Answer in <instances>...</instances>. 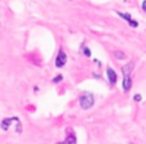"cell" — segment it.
Wrapping results in <instances>:
<instances>
[{
	"instance_id": "obj_1",
	"label": "cell",
	"mask_w": 146,
	"mask_h": 144,
	"mask_svg": "<svg viewBox=\"0 0 146 144\" xmlns=\"http://www.w3.org/2000/svg\"><path fill=\"white\" fill-rule=\"evenodd\" d=\"M79 104H80V108H83V109L92 108L94 104L93 94H92V93H84V94H82L79 98Z\"/></svg>"
},
{
	"instance_id": "obj_2",
	"label": "cell",
	"mask_w": 146,
	"mask_h": 144,
	"mask_svg": "<svg viewBox=\"0 0 146 144\" xmlns=\"http://www.w3.org/2000/svg\"><path fill=\"white\" fill-rule=\"evenodd\" d=\"M116 14H118L120 18H123L124 21L127 22L128 25L131 26L132 28H137L138 27V22L136 21V19H133L132 17H131L129 13H123V12H116Z\"/></svg>"
},
{
	"instance_id": "obj_3",
	"label": "cell",
	"mask_w": 146,
	"mask_h": 144,
	"mask_svg": "<svg viewBox=\"0 0 146 144\" xmlns=\"http://www.w3.org/2000/svg\"><path fill=\"white\" fill-rule=\"evenodd\" d=\"M66 62H67V55H66V53L64 52V49H60L58 50V54H57V57H56V67L57 68H61V67H64L65 64H66Z\"/></svg>"
},
{
	"instance_id": "obj_4",
	"label": "cell",
	"mask_w": 146,
	"mask_h": 144,
	"mask_svg": "<svg viewBox=\"0 0 146 144\" xmlns=\"http://www.w3.org/2000/svg\"><path fill=\"white\" fill-rule=\"evenodd\" d=\"M106 75H108L109 82H110L111 85H115V84H116V80H118L115 71H114L111 67H108V68H106Z\"/></svg>"
},
{
	"instance_id": "obj_5",
	"label": "cell",
	"mask_w": 146,
	"mask_h": 144,
	"mask_svg": "<svg viewBox=\"0 0 146 144\" xmlns=\"http://www.w3.org/2000/svg\"><path fill=\"white\" fill-rule=\"evenodd\" d=\"M133 68H135V63L131 60V62H128L127 64H124L123 67H121V72H123V76H131V74H132Z\"/></svg>"
},
{
	"instance_id": "obj_6",
	"label": "cell",
	"mask_w": 146,
	"mask_h": 144,
	"mask_svg": "<svg viewBox=\"0 0 146 144\" xmlns=\"http://www.w3.org/2000/svg\"><path fill=\"white\" fill-rule=\"evenodd\" d=\"M18 120V117H8V118H4L1 122H0V128L3 129L4 131H7L9 129V126H11V124L13 122V121H17Z\"/></svg>"
},
{
	"instance_id": "obj_7",
	"label": "cell",
	"mask_w": 146,
	"mask_h": 144,
	"mask_svg": "<svg viewBox=\"0 0 146 144\" xmlns=\"http://www.w3.org/2000/svg\"><path fill=\"white\" fill-rule=\"evenodd\" d=\"M121 86H123V90L125 93L129 91L131 87H132V77L131 76H123V84H121Z\"/></svg>"
},
{
	"instance_id": "obj_8",
	"label": "cell",
	"mask_w": 146,
	"mask_h": 144,
	"mask_svg": "<svg viewBox=\"0 0 146 144\" xmlns=\"http://www.w3.org/2000/svg\"><path fill=\"white\" fill-rule=\"evenodd\" d=\"M57 144H76V136H75L74 133H71L67 135V138L65 139L64 141H60V143H57Z\"/></svg>"
},
{
	"instance_id": "obj_9",
	"label": "cell",
	"mask_w": 146,
	"mask_h": 144,
	"mask_svg": "<svg viewBox=\"0 0 146 144\" xmlns=\"http://www.w3.org/2000/svg\"><path fill=\"white\" fill-rule=\"evenodd\" d=\"M80 53H82V54H84L86 57H91V55H92L91 49H89L88 46H86V45H82V46H80Z\"/></svg>"
},
{
	"instance_id": "obj_10",
	"label": "cell",
	"mask_w": 146,
	"mask_h": 144,
	"mask_svg": "<svg viewBox=\"0 0 146 144\" xmlns=\"http://www.w3.org/2000/svg\"><path fill=\"white\" fill-rule=\"evenodd\" d=\"M114 57L116 58V59H124V58H125V54H124V52H114Z\"/></svg>"
},
{
	"instance_id": "obj_11",
	"label": "cell",
	"mask_w": 146,
	"mask_h": 144,
	"mask_svg": "<svg viewBox=\"0 0 146 144\" xmlns=\"http://www.w3.org/2000/svg\"><path fill=\"white\" fill-rule=\"evenodd\" d=\"M62 80H64V76H62V75H57V76L52 80V82H53V84H58V82L62 81Z\"/></svg>"
},
{
	"instance_id": "obj_12",
	"label": "cell",
	"mask_w": 146,
	"mask_h": 144,
	"mask_svg": "<svg viewBox=\"0 0 146 144\" xmlns=\"http://www.w3.org/2000/svg\"><path fill=\"white\" fill-rule=\"evenodd\" d=\"M133 101H135V102H141V101H142V97H141L140 94H136L135 97H133Z\"/></svg>"
},
{
	"instance_id": "obj_13",
	"label": "cell",
	"mask_w": 146,
	"mask_h": 144,
	"mask_svg": "<svg viewBox=\"0 0 146 144\" xmlns=\"http://www.w3.org/2000/svg\"><path fill=\"white\" fill-rule=\"evenodd\" d=\"M142 9H143V12L146 13V0H143L142 1Z\"/></svg>"
}]
</instances>
